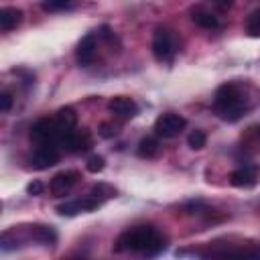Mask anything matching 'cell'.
<instances>
[{
	"instance_id": "obj_1",
	"label": "cell",
	"mask_w": 260,
	"mask_h": 260,
	"mask_svg": "<svg viewBox=\"0 0 260 260\" xmlns=\"http://www.w3.org/2000/svg\"><path fill=\"white\" fill-rule=\"evenodd\" d=\"M165 248L162 236L152 225H134L122 232L114 244L116 252H138L144 256H154Z\"/></svg>"
},
{
	"instance_id": "obj_2",
	"label": "cell",
	"mask_w": 260,
	"mask_h": 260,
	"mask_svg": "<svg viewBox=\"0 0 260 260\" xmlns=\"http://www.w3.org/2000/svg\"><path fill=\"white\" fill-rule=\"evenodd\" d=\"M213 108L219 114V118H223L228 122H236L248 110V102H246V95L240 91V87L236 83H223L215 91Z\"/></svg>"
},
{
	"instance_id": "obj_3",
	"label": "cell",
	"mask_w": 260,
	"mask_h": 260,
	"mask_svg": "<svg viewBox=\"0 0 260 260\" xmlns=\"http://www.w3.org/2000/svg\"><path fill=\"white\" fill-rule=\"evenodd\" d=\"M152 55L162 61V63H169L175 59L177 55V37L171 28L167 26H156L154 28V35H152Z\"/></svg>"
},
{
	"instance_id": "obj_4",
	"label": "cell",
	"mask_w": 260,
	"mask_h": 260,
	"mask_svg": "<svg viewBox=\"0 0 260 260\" xmlns=\"http://www.w3.org/2000/svg\"><path fill=\"white\" fill-rule=\"evenodd\" d=\"M30 140L37 146H41V144H59L61 146V130L55 120L41 118L30 128Z\"/></svg>"
},
{
	"instance_id": "obj_5",
	"label": "cell",
	"mask_w": 260,
	"mask_h": 260,
	"mask_svg": "<svg viewBox=\"0 0 260 260\" xmlns=\"http://www.w3.org/2000/svg\"><path fill=\"white\" fill-rule=\"evenodd\" d=\"M185 124H187V120H185L183 116H179V114H175V112H165V114H160V116L156 118V122H154V132H156V136H160V138H173V136H177V134L185 128Z\"/></svg>"
},
{
	"instance_id": "obj_6",
	"label": "cell",
	"mask_w": 260,
	"mask_h": 260,
	"mask_svg": "<svg viewBox=\"0 0 260 260\" xmlns=\"http://www.w3.org/2000/svg\"><path fill=\"white\" fill-rule=\"evenodd\" d=\"M61 146L67 148L69 152H83L91 146V136H89L87 130L73 128V130H69L61 136Z\"/></svg>"
},
{
	"instance_id": "obj_7",
	"label": "cell",
	"mask_w": 260,
	"mask_h": 260,
	"mask_svg": "<svg viewBox=\"0 0 260 260\" xmlns=\"http://www.w3.org/2000/svg\"><path fill=\"white\" fill-rule=\"evenodd\" d=\"M57 160H59V144H41L35 148L32 158H30L32 167L39 171L57 165Z\"/></svg>"
},
{
	"instance_id": "obj_8",
	"label": "cell",
	"mask_w": 260,
	"mask_h": 260,
	"mask_svg": "<svg viewBox=\"0 0 260 260\" xmlns=\"http://www.w3.org/2000/svg\"><path fill=\"white\" fill-rule=\"evenodd\" d=\"M77 179H79V173L77 171H61V173H57L51 179L49 189H51V193L55 197H63V195H67L73 189V185L77 183Z\"/></svg>"
},
{
	"instance_id": "obj_9",
	"label": "cell",
	"mask_w": 260,
	"mask_h": 260,
	"mask_svg": "<svg viewBox=\"0 0 260 260\" xmlns=\"http://www.w3.org/2000/svg\"><path fill=\"white\" fill-rule=\"evenodd\" d=\"M211 260H260V252L252 246H244V248H225V250H217L213 252Z\"/></svg>"
},
{
	"instance_id": "obj_10",
	"label": "cell",
	"mask_w": 260,
	"mask_h": 260,
	"mask_svg": "<svg viewBox=\"0 0 260 260\" xmlns=\"http://www.w3.org/2000/svg\"><path fill=\"white\" fill-rule=\"evenodd\" d=\"M100 205H102L100 201H95L93 197L85 195L83 199L65 201V203L57 205V213H61V215H77L79 211H93V209H98Z\"/></svg>"
},
{
	"instance_id": "obj_11",
	"label": "cell",
	"mask_w": 260,
	"mask_h": 260,
	"mask_svg": "<svg viewBox=\"0 0 260 260\" xmlns=\"http://www.w3.org/2000/svg\"><path fill=\"white\" fill-rule=\"evenodd\" d=\"M95 49H98V37L93 32H87L79 43H77V49H75V57H77V63L79 65H89L95 57Z\"/></svg>"
},
{
	"instance_id": "obj_12",
	"label": "cell",
	"mask_w": 260,
	"mask_h": 260,
	"mask_svg": "<svg viewBox=\"0 0 260 260\" xmlns=\"http://www.w3.org/2000/svg\"><path fill=\"white\" fill-rule=\"evenodd\" d=\"M108 108H110V112H114L118 118H134L136 116V112H138V106H136V102L132 100V98H126V95H116V98H112L110 100V104H108Z\"/></svg>"
},
{
	"instance_id": "obj_13",
	"label": "cell",
	"mask_w": 260,
	"mask_h": 260,
	"mask_svg": "<svg viewBox=\"0 0 260 260\" xmlns=\"http://www.w3.org/2000/svg\"><path fill=\"white\" fill-rule=\"evenodd\" d=\"M230 183L234 187H252L256 183V169L252 165H242L230 175Z\"/></svg>"
},
{
	"instance_id": "obj_14",
	"label": "cell",
	"mask_w": 260,
	"mask_h": 260,
	"mask_svg": "<svg viewBox=\"0 0 260 260\" xmlns=\"http://www.w3.org/2000/svg\"><path fill=\"white\" fill-rule=\"evenodd\" d=\"M26 238H32L35 242H41L45 246L55 244L57 234L51 225H43V223H35V225H26Z\"/></svg>"
},
{
	"instance_id": "obj_15",
	"label": "cell",
	"mask_w": 260,
	"mask_h": 260,
	"mask_svg": "<svg viewBox=\"0 0 260 260\" xmlns=\"http://www.w3.org/2000/svg\"><path fill=\"white\" fill-rule=\"evenodd\" d=\"M53 120L57 122V126H59V130H61V136H63L65 132H69V130L75 128V124H77V114H75L73 108L67 106V108H61V110L55 114Z\"/></svg>"
},
{
	"instance_id": "obj_16",
	"label": "cell",
	"mask_w": 260,
	"mask_h": 260,
	"mask_svg": "<svg viewBox=\"0 0 260 260\" xmlns=\"http://www.w3.org/2000/svg\"><path fill=\"white\" fill-rule=\"evenodd\" d=\"M191 20L197 24V26H201V28H217V24H219V18L213 14V12H209V10H205V8H193L191 10Z\"/></svg>"
},
{
	"instance_id": "obj_17",
	"label": "cell",
	"mask_w": 260,
	"mask_h": 260,
	"mask_svg": "<svg viewBox=\"0 0 260 260\" xmlns=\"http://www.w3.org/2000/svg\"><path fill=\"white\" fill-rule=\"evenodd\" d=\"M20 20H22V12H20L18 8H12V6L0 8V28H2L4 32L12 30Z\"/></svg>"
},
{
	"instance_id": "obj_18",
	"label": "cell",
	"mask_w": 260,
	"mask_h": 260,
	"mask_svg": "<svg viewBox=\"0 0 260 260\" xmlns=\"http://www.w3.org/2000/svg\"><path fill=\"white\" fill-rule=\"evenodd\" d=\"M158 154V140L152 136H146L138 142V156L142 158H152Z\"/></svg>"
},
{
	"instance_id": "obj_19",
	"label": "cell",
	"mask_w": 260,
	"mask_h": 260,
	"mask_svg": "<svg viewBox=\"0 0 260 260\" xmlns=\"http://www.w3.org/2000/svg\"><path fill=\"white\" fill-rule=\"evenodd\" d=\"M114 195H116V189L110 187V185H106V183H98V185L91 187V191H89V197H93V199L100 201V203H104L106 199H112Z\"/></svg>"
},
{
	"instance_id": "obj_20",
	"label": "cell",
	"mask_w": 260,
	"mask_h": 260,
	"mask_svg": "<svg viewBox=\"0 0 260 260\" xmlns=\"http://www.w3.org/2000/svg\"><path fill=\"white\" fill-rule=\"evenodd\" d=\"M246 32L250 37H260V8L254 10L246 20Z\"/></svg>"
},
{
	"instance_id": "obj_21",
	"label": "cell",
	"mask_w": 260,
	"mask_h": 260,
	"mask_svg": "<svg viewBox=\"0 0 260 260\" xmlns=\"http://www.w3.org/2000/svg\"><path fill=\"white\" fill-rule=\"evenodd\" d=\"M205 140H207V136H205L203 130H193V132L187 136V144H189L191 148H195V150L203 148V146H205Z\"/></svg>"
},
{
	"instance_id": "obj_22",
	"label": "cell",
	"mask_w": 260,
	"mask_h": 260,
	"mask_svg": "<svg viewBox=\"0 0 260 260\" xmlns=\"http://www.w3.org/2000/svg\"><path fill=\"white\" fill-rule=\"evenodd\" d=\"M43 10H49V12H57V10H67V8H73V2H67V0H47L41 4Z\"/></svg>"
},
{
	"instance_id": "obj_23",
	"label": "cell",
	"mask_w": 260,
	"mask_h": 260,
	"mask_svg": "<svg viewBox=\"0 0 260 260\" xmlns=\"http://www.w3.org/2000/svg\"><path fill=\"white\" fill-rule=\"evenodd\" d=\"M85 167H87V171H89V173H100V171H104V167H106V160H104V156H100V154H93V156H89V158H87Z\"/></svg>"
},
{
	"instance_id": "obj_24",
	"label": "cell",
	"mask_w": 260,
	"mask_h": 260,
	"mask_svg": "<svg viewBox=\"0 0 260 260\" xmlns=\"http://www.w3.org/2000/svg\"><path fill=\"white\" fill-rule=\"evenodd\" d=\"M118 132V128L114 126V124H108V122H104L102 126H100V134L104 136V138H110V136H114Z\"/></svg>"
},
{
	"instance_id": "obj_25",
	"label": "cell",
	"mask_w": 260,
	"mask_h": 260,
	"mask_svg": "<svg viewBox=\"0 0 260 260\" xmlns=\"http://www.w3.org/2000/svg\"><path fill=\"white\" fill-rule=\"evenodd\" d=\"M43 189H45V185H43L41 181H32V183H28V185H26V191H28L30 195H41V193H43Z\"/></svg>"
},
{
	"instance_id": "obj_26",
	"label": "cell",
	"mask_w": 260,
	"mask_h": 260,
	"mask_svg": "<svg viewBox=\"0 0 260 260\" xmlns=\"http://www.w3.org/2000/svg\"><path fill=\"white\" fill-rule=\"evenodd\" d=\"M0 100H2V112L6 114V112L10 110V106H12V95H10L8 91H4V93L0 95Z\"/></svg>"
},
{
	"instance_id": "obj_27",
	"label": "cell",
	"mask_w": 260,
	"mask_h": 260,
	"mask_svg": "<svg viewBox=\"0 0 260 260\" xmlns=\"http://www.w3.org/2000/svg\"><path fill=\"white\" fill-rule=\"evenodd\" d=\"M67 260H85V258H67Z\"/></svg>"
}]
</instances>
